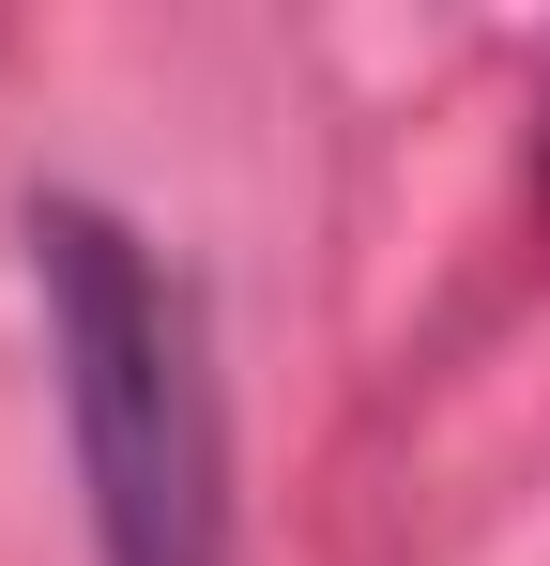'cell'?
<instances>
[{
    "instance_id": "6da1fadb",
    "label": "cell",
    "mask_w": 550,
    "mask_h": 566,
    "mask_svg": "<svg viewBox=\"0 0 550 566\" xmlns=\"http://www.w3.org/2000/svg\"><path fill=\"white\" fill-rule=\"evenodd\" d=\"M31 276H46V353H62L107 566H230V460H214V382H199L183 276L92 199L31 214Z\"/></svg>"
}]
</instances>
